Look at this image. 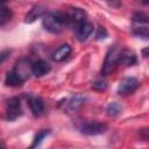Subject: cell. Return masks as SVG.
Returning <instances> with one entry per match:
<instances>
[{"label":"cell","instance_id":"obj_1","mask_svg":"<svg viewBox=\"0 0 149 149\" xmlns=\"http://www.w3.org/2000/svg\"><path fill=\"white\" fill-rule=\"evenodd\" d=\"M43 28L51 34H59L68 27V16L63 12H48L42 19Z\"/></svg>","mask_w":149,"mask_h":149},{"label":"cell","instance_id":"obj_2","mask_svg":"<svg viewBox=\"0 0 149 149\" xmlns=\"http://www.w3.org/2000/svg\"><path fill=\"white\" fill-rule=\"evenodd\" d=\"M130 29L133 35L143 40H149V16L142 12L134 13L132 16Z\"/></svg>","mask_w":149,"mask_h":149},{"label":"cell","instance_id":"obj_3","mask_svg":"<svg viewBox=\"0 0 149 149\" xmlns=\"http://www.w3.org/2000/svg\"><path fill=\"white\" fill-rule=\"evenodd\" d=\"M122 48L119 44H114L112 45L105 57L102 68H101V76L106 77L108 74H111L116 66H119V58H120V52H121Z\"/></svg>","mask_w":149,"mask_h":149},{"label":"cell","instance_id":"obj_4","mask_svg":"<svg viewBox=\"0 0 149 149\" xmlns=\"http://www.w3.org/2000/svg\"><path fill=\"white\" fill-rule=\"evenodd\" d=\"M23 114V109L21 107V101L19 97H12L6 102V113L5 119L7 121H15Z\"/></svg>","mask_w":149,"mask_h":149},{"label":"cell","instance_id":"obj_5","mask_svg":"<svg viewBox=\"0 0 149 149\" xmlns=\"http://www.w3.org/2000/svg\"><path fill=\"white\" fill-rule=\"evenodd\" d=\"M108 129V126L104 122L99 121H90V122H84L79 127V132L85 135L90 136H95V135H101L106 133Z\"/></svg>","mask_w":149,"mask_h":149},{"label":"cell","instance_id":"obj_6","mask_svg":"<svg viewBox=\"0 0 149 149\" xmlns=\"http://www.w3.org/2000/svg\"><path fill=\"white\" fill-rule=\"evenodd\" d=\"M68 16V24L70 27L73 28V30L80 26L81 23H84L85 21H87V14L84 9L78 8V7H71L69 8V12L66 13Z\"/></svg>","mask_w":149,"mask_h":149},{"label":"cell","instance_id":"obj_7","mask_svg":"<svg viewBox=\"0 0 149 149\" xmlns=\"http://www.w3.org/2000/svg\"><path fill=\"white\" fill-rule=\"evenodd\" d=\"M140 86V81L137 78L135 77H126L123 79H121V81L119 83L118 85V94L119 95H122V97H126V95H129L132 93H134Z\"/></svg>","mask_w":149,"mask_h":149},{"label":"cell","instance_id":"obj_8","mask_svg":"<svg viewBox=\"0 0 149 149\" xmlns=\"http://www.w3.org/2000/svg\"><path fill=\"white\" fill-rule=\"evenodd\" d=\"M87 100V95L84 93H78L72 95L70 99H68L64 104V111L66 113H74L77 112Z\"/></svg>","mask_w":149,"mask_h":149},{"label":"cell","instance_id":"obj_9","mask_svg":"<svg viewBox=\"0 0 149 149\" xmlns=\"http://www.w3.org/2000/svg\"><path fill=\"white\" fill-rule=\"evenodd\" d=\"M31 65H33V62H31L29 58L22 57V58H20V59L15 63L13 70H14L16 73H19L24 80H27V79L30 77V74H31Z\"/></svg>","mask_w":149,"mask_h":149},{"label":"cell","instance_id":"obj_10","mask_svg":"<svg viewBox=\"0 0 149 149\" xmlns=\"http://www.w3.org/2000/svg\"><path fill=\"white\" fill-rule=\"evenodd\" d=\"M93 24L92 22H90L88 20L85 21L84 23H81L80 26H78L76 29H74V34H76V37L79 42H85L87 41V38L91 36V34L93 33Z\"/></svg>","mask_w":149,"mask_h":149},{"label":"cell","instance_id":"obj_11","mask_svg":"<svg viewBox=\"0 0 149 149\" xmlns=\"http://www.w3.org/2000/svg\"><path fill=\"white\" fill-rule=\"evenodd\" d=\"M51 70V66L48 62L43 61V59H37L35 62H33L31 65V74L36 78H41L43 76H45L47 73H49Z\"/></svg>","mask_w":149,"mask_h":149},{"label":"cell","instance_id":"obj_12","mask_svg":"<svg viewBox=\"0 0 149 149\" xmlns=\"http://www.w3.org/2000/svg\"><path fill=\"white\" fill-rule=\"evenodd\" d=\"M71 52H72V47L70 44H68V43H64V44H62L59 48H57L52 52L51 59L54 62H57V63L63 62V61H65V59L69 58V56L71 55Z\"/></svg>","mask_w":149,"mask_h":149},{"label":"cell","instance_id":"obj_13","mask_svg":"<svg viewBox=\"0 0 149 149\" xmlns=\"http://www.w3.org/2000/svg\"><path fill=\"white\" fill-rule=\"evenodd\" d=\"M47 9L43 5H35L24 16V22L26 23H33L40 17H43L47 14Z\"/></svg>","mask_w":149,"mask_h":149},{"label":"cell","instance_id":"obj_14","mask_svg":"<svg viewBox=\"0 0 149 149\" xmlns=\"http://www.w3.org/2000/svg\"><path fill=\"white\" fill-rule=\"evenodd\" d=\"M137 63V57L134 51L122 48L120 52V58H119V65H125V66H132Z\"/></svg>","mask_w":149,"mask_h":149},{"label":"cell","instance_id":"obj_15","mask_svg":"<svg viewBox=\"0 0 149 149\" xmlns=\"http://www.w3.org/2000/svg\"><path fill=\"white\" fill-rule=\"evenodd\" d=\"M29 108L34 116H41L44 113V101L40 97H30L28 99Z\"/></svg>","mask_w":149,"mask_h":149},{"label":"cell","instance_id":"obj_16","mask_svg":"<svg viewBox=\"0 0 149 149\" xmlns=\"http://www.w3.org/2000/svg\"><path fill=\"white\" fill-rule=\"evenodd\" d=\"M24 81H26V80H24L19 73H16L13 69L6 73V77H5V84H6L7 86L19 87V86H22V85L24 84Z\"/></svg>","mask_w":149,"mask_h":149},{"label":"cell","instance_id":"obj_17","mask_svg":"<svg viewBox=\"0 0 149 149\" xmlns=\"http://www.w3.org/2000/svg\"><path fill=\"white\" fill-rule=\"evenodd\" d=\"M13 16V13L12 10L7 7L6 3H2L1 7H0V26L3 27Z\"/></svg>","mask_w":149,"mask_h":149},{"label":"cell","instance_id":"obj_18","mask_svg":"<svg viewBox=\"0 0 149 149\" xmlns=\"http://www.w3.org/2000/svg\"><path fill=\"white\" fill-rule=\"evenodd\" d=\"M121 112H122V106H121V104H119L116 101L109 102L107 105V107H106V114L108 116H112V118L118 116Z\"/></svg>","mask_w":149,"mask_h":149},{"label":"cell","instance_id":"obj_19","mask_svg":"<svg viewBox=\"0 0 149 149\" xmlns=\"http://www.w3.org/2000/svg\"><path fill=\"white\" fill-rule=\"evenodd\" d=\"M50 134H51V130H50V129L41 130V132L35 136V139H34V141H33L31 146L29 147V149H35V148H37V147L42 143V141H43L48 135H50Z\"/></svg>","mask_w":149,"mask_h":149},{"label":"cell","instance_id":"obj_20","mask_svg":"<svg viewBox=\"0 0 149 149\" xmlns=\"http://www.w3.org/2000/svg\"><path fill=\"white\" fill-rule=\"evenodd\" d=\"M92 88L98 91V92H102L107 88V81L104 79V78H100V79H97L92 83Z\"/></svg>","mask_w":149,"mask_h":149},{"label":"cell","instance_id":"obj_21","mask_svg":"<svg viewBox=\"0 0 149 149\" xmlns=\"http://www.w3.org/2000/svg\"><path fill=\"white\" fill-rule=\"evenodd\" d=\"M107 36H108L107 29L104 26H99L97 28V31H95V40L97 41H101V40H105Z\"/></svg>","mask_w":149,"mask_h":149},{"label":"cell","instance_id":"obj_22","mask_svg":"<svg viewBox=\"0 0 149 149\" xmlns=\"http://www.w3.org/2000/svg\"><path fill=\"white\" fill-rule=\"evenodd\" d=\"M10 52H12V50H9V49L2 50V51H1V54H0V62H1V63H3V62L6 61V58L10 55Z\"/></svg>","mask_w":149,"mask_h":149},{"label":"cell","instance_id":"obj_23","mask_svg":"<svg viewBox=\"0 0 149 149\" xmlns=\"http://www.w3.org/2000/svg\"><path fill=\"white\" fill-rule=\"evenodd\" d=\"M141 54H142V56H143V57H149V47L143 48V49H142V51H141Z\"/></svg>","mask_w":149,"mask_h":149},{"label":"cell","instance_id":"obj_24","mask_svg":"<svg viewBox=\"0 0 149 149\" xmlns=\"http://www.w3.org/2000/svg\"><path fill=\"white\" fill-rule=\"evenodd\" d=\"M1 149H6V146H5V142L1 141Z\"/></svg>","mask_w":149,"mask_h":149}]
</instances>
